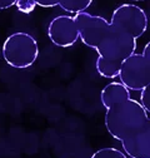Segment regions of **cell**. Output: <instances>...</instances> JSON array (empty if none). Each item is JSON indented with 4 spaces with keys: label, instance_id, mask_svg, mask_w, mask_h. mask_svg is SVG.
<instances>
[{
    "label": "cell",
    "instance_id": "cell-4",
    "mask_svg": "<svg viewBox=\"0 0 150 158\" xmlns=\"http://www.w3.org/2000/svg\"><path fill=\"white\" fill-rule=\"evenodd\" d=\"M118 77L129 90L141 92L150 85V43L145 45L141 54L133 53L125 59Z\"/></svg>",
    "mask_w": 150,
    "mask_h": 158
},
{
    "label": "cell",
    "instance_id": "cell-11",
    "mask_svg": "<svg viewBox=\"0 0 150 158\" xmlns=\"http://www.w3.org/2000/svg\"><path fill=\"white\" fill-rule=\"evenodd\" d=\"M144 109L146 112L150 113V85H148L146 88H144L141 90V94H140V102H139Z\"/></svg>",
    "mask_w": 150,
    "mask_h": 158
},
{
    "label": "cell",
    "instance_id": "cell-12",
    "mask_svg": "<svg viewBox=\"0 0 150 158\" xmlns=\"http://www.w3.org/2000/svg\"><path fill=\"white\" fill-rule=\"evenodd\" d=\"M36 5H39L41 8L49 9V8H54L58 6V0H34Z\"/></svg>",
    "mask_w": 150,
    "mask_h": 158
},
{
    "label": "cell",
    "instance_id": "cell-1",
    "mask_svg": "<svg viewBox=\"0 0 150 158\" xmlns=\"http://www.w3.org/2000/svg\"><path fill=\"white\" fill-rule=\"evenodd\" d=\"M74 19L83 44L98 53L97 72L108 79L116 78L121 63L130 54L135 53L136 40L114 30L103 16L81 11L75 14Z\"/></svg>",
    "mask_w": 150,
    "mask_h": 158
},
{
    "label": "cell",
    "instance_id": "cell-2",
    "mask_svg": "<svg viewBox=\"0 0 150 158\" xmlns=\"http://www.w3.org/2000/svg\"><path fill=\"white\" fill-rule=\"evenodd\" d=\"M105 127L128 157L150 158V117L138 101L130 98L108 108Z\"/></svg>",
    "mask_w": 150,
    "mask_h": 158
},
{
    "label": "cell",
    "instance_id": "cell-5",
    "mask_svg": "<svg viewBox=\"0 0 150 158\" xmlns=\"http://www.w3.org/2000/svg\"><path fill=\"white\" fill-rule=\"evenodd\" d=\"M109 23L118 33L129 35L136 40L148 30V15L134 4H121L112 11Z\"/></svg>",
    "mask_w": 150,
    "mask_h": 158
},
{
    "label": "cell",
    "instance_id": "cell-13",
    "mask_svg": "<svg viewBox=\"0 0 150 158\" xmlns=\"http://www.w3.org/2000/svg\"><path fill=\"white\" fill-rule=\"evenodd\" d=\"M16 0H0V10H6L11 6H14Z\"/></svg>",
    "mask_w": 150,
    "mask_h": 158
},
{
    "label": "cell",
    "instance_id": "cell-7",
    "mask_svg": "<svg viewBox=\"0 0 150 158\" xmlns=\"http://www.w3.org/2000/svg\"><path fill=\"white\" fill-rule=\"evenodd\" d=\"M130 98V90L120 82H111L106 84L100 93V101L105 109L110 108L114 104L125 102Z\"/></svg>",
    "mask_w": 150,
    "mask_h": 158
},
{
    "label": "cell",
    "instance_id": "cell-10",
    "mask_svg": "<svg viewBox=\"0 0 150 158\" xmlns=\"http://www.w3.org/2000/svg\"><path fill=\"white\" fill-rule=\"evenodd\" d=\"M15 6H16V9L20 13L29 14V13L35 10L36 4H35L34 0H16Z\"/></svg>",
    "mask_w": 150,
    "mask_h": 158
},
{
    "label": "cell",
    "instance_id": "cell-3",
    "mask_svg": "<svg viewBox=\"0 0 150 158\" xmlns=\"http://www.w3.org/2000/svg\"><path fill=\"white\" fill-rule=\"evenodd\" d=\"M2 53L5 63L10 67L15 69H28L39 56V45L31 34L16 31L4 40Z\"/></svg>",
    "mask_w": 150,
    "mask_h": 158
},
{
    "label": "cell",
    "instance_id": "cell-8",
    "mask_svg": "<svg viewBox=\"0 0 150 158\" xmlns=\"http://www.w3.org/2000/svg\"><path fill=\"white\" fill-rule=\"evenodd\" d=\"M93 3V0H58V6L70 14H79L85 11Z\"/></svg>",
    "mask_w": 150,
    "mask_h": 158
},
{
    "label": "cell",
    "instance_id": "cell-9",
    "mask_svg": "<svg viewBox=\"0 0 150 158\" xmlns=\"http://www.w3.org/2000/svg\"><path fill=\"white\" fill-rule=\"evenodd\" d=\"M90 158H128V156L120 149L108 147V148H100L97 152H94Z\"/></svg>",
    "mask_w": 150,
    "mask_h": 158
},
{
    "label": "cell",
    "instance_id": "cell-6",
    "mask_svg": "<svg viewBox=\"0 0 150 158\" xmlns=\"http://www.w3.org/2000/svg\"><path fill=\"white\" fill-rule=\"evenodd\" d=\"M50 42L59 48H69L79 40V29L74 16L59 15L54 18L48 27Z\"/></svg>",
    "mask_w": 150,
    "mask_h": 158
},
{
    "label": "cell",
    "instance_id": "cell-14",
    "mask_svg": "<svg viewBox=\"0 0 150 158\" xmlns=\"http://www.w3.org/2000/svg\"><path fill=\"white\" fill-rule=\"evenodd\" d=\"M131 2H145V0H131Z\"/></svg>",
    "mask_w": 150,
    "mask_h": 158
}]
</instances>
